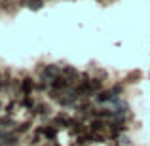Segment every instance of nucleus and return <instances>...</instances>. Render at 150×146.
<instances>
[{
    "label": "nucleus",
    "instance_id": "1",
    "mask_svg": "<svg viewBox=\"0 0 150 146\" xmlns=\"http://www.w3.org/2000/svg\"><path fill=\"white\" fill-rule=\"evenodd\" d=\"M61 74H63V68H59V65H46L44 68H42V72H40V80H42L44 85L53 87L55 80H57Z\"/></svg>",
    "mask_w": 150,
    "mask_h": 146
},
{
    "label": "nucleus",
    "instance_id": "2",
    "mask_svg": "<svg viewBox=\"0 0 150 146\" xmlns=\"http://www.w3.org/2000/svg\"><path fill=\"white\" fill-rule=\"evenodd\" d=\"M61 76L65 78L67 82H69L70 87H72V85L76 87V85L80 84V76H82V74L78 72V70L74 68V66H63V74H61Z\"/></svg>",
    "mask_w": 150,
    "mask_h": 146
},
{
    "label": "nucleus",
    "instance_id": "3",
    "mask_svg": "<svg viewBox=\"0 0 150 146\" xmlns=\"http://www.w3.org/2000/svg\"><path fill=\"white\" fill-rule=\"evenodd\" d=\"M33 91H34V80H33V78H29V76H25L21 80V95L23 97H30V95H33Z\"/></svg>",
    "mask_w": 150,
    "mask_h": 146
},
{
    "label": "nucleus",
    "instance_id": "4",
    "mask_svg": "<svg viewBox=\"0 0 150 146\" xmlns=\"http://www.w3.org/2000/svg\"><path fill=\"white\" fill-rule=\"evenodd\" d=\"M0 140H2L4 146H15V144L19 142V135H17V133L2 131V135H0Z\"/></svg>",
    "mask_w": 150,
    "mask_h": 146
},
{
    "label": "nucleus",
    "instance_id": "5",
    "mask_svg": "<svg viewBox=\"0 0 150 146\" xmlns=\"http://www.w3.org/2000/svg\"><path fill=\"white\" fill-rule=\"evenodd\" d=\"M40 129H42V135H44V139L46 140H55L57 139V127H55L53 123H50V125H40Z\"/></svg>",
    "mask_w": 150,
    "mask_h": 146
},
{
    "label": "nucleus",
    "instance_id": "6",
    "mask_svg": "<svg viewBox=\"0 0 150 146\" xmlns=\"http://www.w3.org/2000/svg\"><path fill=\"white\" fill-rule=\"evenodd\" d=\"M89 127H91V133H103V135H105V129H108V123H106L105 120L95 118V120L89 123Z\"/></svg>",
    "mask_w": 150,
    "mask_h": 146
},
{
    "label": "nucleus",
    "instance_id": "7",
    "mask_svg": "<svg viewBox=\"0 0 150 146\" xmlns=\"http://www.w3.org/2000/svg\"><path fill=\"white\" fill-rule=\"evenodd\" d=\"M72 121H74V120H70L69 116H65V114H59V116L55 118L51 123H53L55 127H70V125H72Z\"/></svg>",
    "mask_w": 150,
    "mask_h": 146
},
{
    "label": "nucleus",
    "instance_id": "8",
    "mask_svg": "<svg viewBox=\"0 0 150 146\" xmlns=\"http://www.w3.org/2000/svg\"><path fill=\"white\" fill-rule=\"evenodd\" d=\"M10 84H13V78L10 76V70H4L2 78H0V91H8V89H10Z\"/></svg>",
    "mask_w": 150,
    "mask_h": 146
},
{
    "label": "nucleus",
    "instance_id": "9",
    "mask_svg": "<svg viewBox=\"0 0 150 146\" xmlns=\"http://www.w3.org/2000/svg\"><path fill=\"white\" fill-rule=\"evenodd\" d=\"M50 104H46V102H38V104H34V108L30 110V114H33V116H38V114H40V116H46V114H50Z\"/></svg>",
    "mask_w": 150,
    "mask_h": 146
},
{
    "label": "nucleus",
    "instance_id": "10",
    "mask_svg": "<svg viewBox=\"0 0 150 146\" xmlns=\"http://www.w3.org/2000/svg\"><path fill=\"white\" fill-rule=\"evenodd\" d=\"M114 93H112V89H108V91H99L95 95V101L97 102H108V101H114Z\"/></svg>",
    "mask_w": 150,
    "mask_h": 146
},
{
    "label": "nucleus",
    "instance_id": "11",
    "mask_svg": "<svg viewBox=\"0 0 150 146\" xmlns=\"http://www.w3.org/2000/svg\"><path fill=\"white\" fill-rule=\"evenodd\" d=\"M86 133V125L82 123V121H72V125H70V135L74 137H80Z\"/></svg>",
    "mask_w": 150,
    "mask_h": 146
},
{
    "label": "nucleus",
    "instance_id": "12",
    "mask_svg": "<svg viewBox=\"0 0 150 146\" xmlns=\"http://www.w3.org/2000/svg\"><path fill=\"white\" fill-rule=\"evenodd\" d=\"M15 121H13V118L11 116H0V129H4V131H6V129H11V127H15Z\"/></svg>",
    "mask_w": 150,
    "mask_h": 146
},
{
    "label": "nucleus",
    "instance_id": "13",
    "mask_svg": "<svg viewBox=\"0 0 150 146\" xmlns=\"http://www.w3.org/2000/svg\"><path fill=\"white\" fill-rule=\"evenodd\" d=\"M141 76H143L141 70H131V72L125 76V82H127V84H137V82L141 80Z\"/></svg>",
    "mask_w": 150,
    "mask_h": 146
},
{
    "label": "nucleus",
    "instance_id": "14",
    "mask_svg": "<svg viewBox=\"0 0 150 146\" xmlns=\"http://www.w3.org/2000/svg\"><path fill=\"white\" fill-rule=\"evenodd\" d=\"M89 89H91L93 95H97V93L101 91V80L99 78H91V80H89Z\"/></svg>",
    "mask_w": 150,
    "mask_h": 146
},
{
    "label": "nucleus",
    "instance_id": "15",
    "mask_svg": "<svg viewBox=\"0 0 150 146\" xmlns=\"http://www.w3.org/2000/svg\"><path fill=\"white\" fill-rule=\"evenodd\" d=\"M42 137H44V135H42V129H40V127H36V131H34V135L30 137L29 144H30V146H36L38 142H40V139H42Z\"/></svg>",
    "mask_w": 150,
    "mask_h": 146
},
{
    "label": "nucleus",
    "instance_id": "16",
    "mask_svg": "<svg viewBox=\"0 0 150 146\" xmlns=\"http://www.w3.org/2000/svg\"><path fill=\"white\" fill-rule=\"evenodd\" d=\"M89 142H93V139H91V133H89V135H80L78 137V140H76V144L78 146H86V144H89Z\"/></svg>",
    "mask_w": 150,
    "mask_h": 146
},
{
    "label": "nucleus",
    "instance_id": "17",
    "mask_svg": "<svg viewBox=\"0 0 150 146\" xmlns=\"http://www.w3.org/2000/svg\"><path fill=\"white\" fill-rule=\"evenodd\" d=\"M17 108H19V102L17 101H11L10 104L6 106V116H13V114L17 112Z\"/></svg>",
    "mask_w": 150,
    "mask_h": 146
},
{
    "label": "nucleus",
    "instance_id": "18",
    "mask_svg": "<svg viewBox=\"0 0 150 146\" xmlns=\"http://www.w3.org/2000/svg\"><path fill=\"white\" fill-rule=\"evenodd\" d=\"M27 6L30 8V10H42V8H44V2H42V0H29V2H27Z\"/></svg>",
    "mask_w": 150,
    "mask_h": 146
},
{
    "label": "nucleus",
    "instance_id": "19",
    "mask_svg": "<svg viewBox=\"0 0 150 146\" xmlns=\"http://www.w3.org/2000/svg\"><path fill=\"white\" fill-rule=\"evenodd\" d=\"M29 129H30V121H23V123H19V127H15V133L21 135V133H27Z\"/></svg>",
    "mask_w": 150,
    "mask_h": 146
},
{
    "label": "nucleus",
    "instance_id": "20",
    "mask_svg": "<svg viewBox=\"0 0 150 146\" xmlns=\"http://www.w3.org/2000/svg\"><path fill=\"white\" fill-rule=\"evenodd\" d=\"M21 104L25 106V108H29V110H33V108H34V102H33V99H30V97H23Z\"/></svg>",
    "mask_w": 150,
    "mask_h": 146
},
{
    "label": "nucleus",
    "instance_id": "21",
    "mask_svg": "<svg viewBox=\"0 0 150 146\" xmlns=\"http://www.w3.org/2000/svg\"><path fill=\"white\" fill-rule=\"evenodd\" d=\"M122 91H124V87H122V85H114V87H112V93H114V97H118Z\"/></svg>",
    "mask_w": 150,
    "mask_h": 146
},
{
    "label": "nucleus",
    "instance_id": "22",
    "mask_svg": "<svg viewBox=\"0 0 150 146\" xmlns=\"http://www.w3.org/2000/svg\"><path fill=\"white\" fill-rule=\"evenodd\" d=\"M0 78H2V74H0Z\"/></svg>",
    "mask_w": 150,
    "mask_h": 146
},
{
    "label": "nucleus",
    "instance_id": "23",
    "mask_svg": "<svg viewBox=\"0 0 150 146\" xmlns=\"http://www.w3.org/2000/svg\"><path fill=\"white\" fill-rule=\"evenodd\" d=\"M0 146H4V144H0Z\"/></svg>",
    "mask_w": 150,
    "mask_h": 146
}]
</instances>
